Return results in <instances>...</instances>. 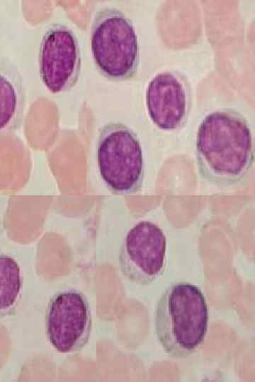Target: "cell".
<instances>
[{
  "label": "cell",
  "instance_id": "obj_6",
  "mask_svg": "<svg viewBox=\"0 0 255 382\" xmlns=\"http://www.w3.org/2000/svg\"><path fill=\"white\" fill-rule=\"evenodd\" d=\"M166 238L156 224L142 221L127 233L119 261L123 274L131 282L148 285L161 276L165 266Z\"/></svg>",
  "mask_w": 255,
  "mask_h": 382
},
{
  "label": "cell",
  "instance_id": "obj_1",
  "mask_svg": "<svg viewBox=\"0 0 255 382\" xmlns=\"http://www.w3.org/2000/svg\"><path fill=\"white\" fill-rule=\"evenodd\" d=\"M198 170L207 180L220 185L241 181L254 163L253 138L249 122L232 109L207 114L196 134Z\"/></svg>",
  "mask_w": 255,
  "mask_h": 382
},
{
  "label": "cell",
  "instance_id": "obj_7",
  "mask_svg": "<svg viewBox=\"0 0 255 382\" xmlns=\"http://www.w3.org/2000/svg\"><path fill=\"white\" fill-rule=\"evenodd\" d=\"M81 51L74 33L62 24L52 25L40 42L38 64L40 79L52 93L70 90L81 70Z\"/></svg>",
  "mask_w": 255,
  "mask_h": 382
},
{
  "label": "cell",
  "instance_id": "obj_8",
  "mask_svg": "<svg viewBox=\"0 0 255 382\" xmlns=\"http://www.w3.org/2000/svg\"><path fill=\"white\" fill-rule=\"evenodd\" d=\"M145 98L149 118L159 129L174 131L185 123L191 109V89L178 71L157 74L147 85Z\"/></svg>",
  "mask_w": 255,
  "mask_h": 382
},
{
  "label": "cell",
  "instance_id": "obj_2",
  "mask_svg": "<svg viewBox=\"0 0 255 382\" xmlns=\"http://www.w3.org/2000/svg\"><path fill=\"white\" fill-rule=\"evenodd\" d=\"M208 325V306L201 289L186 282L169 286L159 298L155 332L170 357L186 358L203 342Z\"/></svg>",
  "mask_w": 255,
  "mask_h": 382
},
{
  "label": "cell",
  "instance_id": "obj_9",
  "mask_svg": "<svg viewBox=\"0 0 255 382\" xmlns=\"http://www.w3.org/2000/svg\"><path fill=\"white\" fill-rule=\"evenodd\" d=\"M26 92L18 69L0 57V133L14 129L24 110Z\"/></svg>",
  "mask_w": 255,
  "mask_h": 382
},
{
  "label": "cell",
  "instance_id": "obj_3",
  "mask_svg": "<svg viewBox=\"0 0 255 382\" xmlns=\"http://www.w3.org/2000/svg\"><path fill=\"white\" fill-rule=\"evenodd\" d=\"M94 62L106 78L132 79L140 64L137 35L132 21L122 11L106 8L95 16L91 30Z\"/></svg>",
  "mask_w": 255,
  "mask_h": 382
},
{
  "label": "cell",
  "instance_id": "obj_5",
  "mask_svg": "<svg viewBox=\"0 0 255 382\" xmlns=\"http://www.w3.org/2000/svg\"><path fill=\"white\" fill-rule=\"evenodd\" d=\"M46 331L50 343L60 353L81 350L91 330V313L86 296L76 289L55 294L46 311Z\"/></svg>",
  "mask_w": 255,
  "mask_h": 382
},
{
  "label": "cell",
  "instance_id": "obj_10",
  "mask_svg": "<svg viewBox=\"0 0 255 382\" xmlns=\"http://www.w3.org/2000/svg\"><path fill=\"white\" fill-rule=\"evenodd\" d=\"M21 270L11 257L0 255V315L11 313L21 296Z\"/></svg>",
  "mask_w": 255,
  "mask_h": 382
},
{
  "label": "cell",
  "instance_id": "obj_4",
  "mask_svg": "<svg viewBox=\"0 0 255 382\" xmlns=\"http://www.w3.org/2000/svg\"><path fill=\"white\" fill-rule=\"evenodd\" d=\"M97 163L100 175L117 194L137 192L144 176L143 153L137 134L121 122H110L99 132Z\"/></svg>",
  "mask_w": 255,
  "mask_h": 382
}]
</instances>
